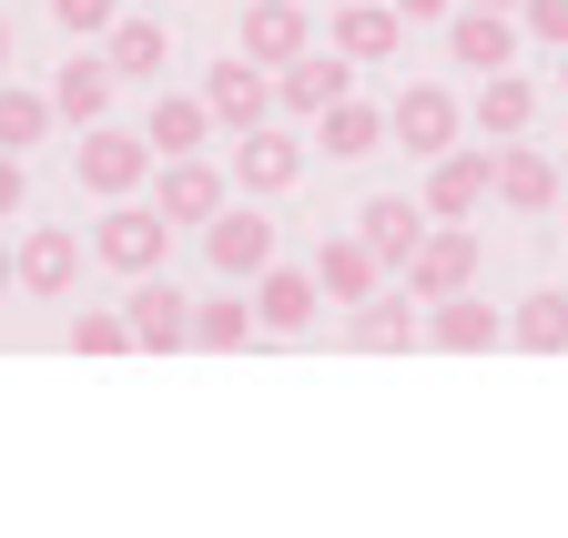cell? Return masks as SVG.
I'll return each instance as SVG.
<instances>
[{"mask_svg":"<svg viewBox=\"0 0 568 538\" xmlns=\"http://www.w3.org/2000/svg\"><path fill=\"white\" fill-rule=\"evenodd\" d=\"M92 254L112 264V275H163V254H173V214H163V204H132V193H112L102 224H92Z\"/></svg>","mask_w":568,"mask_h":538,"instance_id":"obj_1","label":"cell"},{"mask_svg":"<svg viewBox=\"0 0 568 538\" xmlns=\"http://www.w3.org/2000/svg\"><path fill=\"white\" fill-rule=\"evenodd\" d=\"M386 143H406L416 163H437L447 143H467V102H457L447 82H406V92L386 102Z\"/></svg>","mask_w":568,"mask_h":538,"instance_id":"obj_2","label":"cell"},{"mask_svg":"<svg viewBox=\"0 0 568 538\" xmlns=\"http://www.w3.org/2000/svg\"><path fill=\"white\" fill-rule=\"evenodd\" d=\"M153 143H142V132H122V122H92L82 132V143H71V173H82V193H102V204H112V193H142V183H153Z\"/></svg>","mask_w":568,"mask_h":538,"instance_id":"obj_3","label":"cell"},{"mask_svg":"<svg viewBox=\"0 0 568 538\" xmlns=\"http://www.w3.org/2000/svg\"><path fill=\"white\" fill-rule=\"evenodd\" d=\"M396 275H406V295H416V305L467 295V285H477V234H467V224H426V234H416V254L396 264Z\"/></svg>","mask_w":568,"mask_h":538,"instance_id":"obj_4","label":"cell"},{"mask_svg":"<svg viewBox=\"0 0 568 538\" xmlns=\"http://www.w3.org/2000/svg\"><path fill=\"white\" fill-rule=\"evenodd\" d=\"M487 163H497V143H447L437 163H426V214L437 224H477L497 193H487Z\"/></svg>","mask_w":568,"mask_h":538,"instance_id":"obj_5","label":"cell"},{"mask_svg":"<svg viewBox=\"0 0 568 538\" xmlns=\"http://www.w3.org/2000/svg\"><path fill=\"white\" fill-rule=\"evenodd\" d=\"M203 264H213L224 285H254L264 264H274V224H264V204H254V193H244V204H224V214L203 224Z\"/></svg>","mask_w":568,"mask_h":538,"instance_id":"obj_6","label":"cell"},{"mask_svg":"<svg viewBox=\"0 0 568 538\" xmlns=\"http://www.w3.org/2000/svg\"><path fill=\"white\" fill-rule=\"evenodd\" d=\"M345 92H355V61H345L335 41L295 51V61L274 72V112H284V122H315V112H325V102H345Z\"/></svg>","mask_w":568,"mask_h":538,"instance_id":"obj_7","label":"cell"},{"mask_svg":"<svg viewBox=\"0 0 568 538\" xmlns=\"http://www.w3.org/2000/svg\"><path fill=\"white\" fill-rule=\"evenodd\" d=\"M153 204H163L173 224L203 234L213 214L234 204V173H224V163H203V153H173V163H153Z\"/></svg>","mask_w":568,"mask_h":538,"instance_id":"obj_8","label":"cell"},{"mask_svg":"<svg viewBox=\"0 0 568 538\" xmlns=\"http://www.w3.org/2000/svg\"><path fill=\"white\" fill-rule=\"evenodd\" d=\"M122 315H132V346H142V356H173V346H193V295H183L173 275H132Z\"/></svg>","mask_w":568,"mask_h":538,"instance_id":"obj_9","label":"cell"},{"mask_svg":"<svg viewBox=\"0 0 568 538\" xmlns=\"http://www.w3.org/2000/svg\"><path fill=\"white\" fill-rule=\"evenodd\" d=\"M518 51H528L518 11H487V0H457V11H447V61H467V72H508Z\"/></svg>","mask_w":568,"mask_h":538,"instance_id":"obj_10","label":"cell"},{"mask_svg":"<svg viewBox=\"0 0 568 538\" xmlns=\"http://www.w3.org/2000/svg\"><path fill=\"white\" fill-rule=\"evenodd\" d=\"M487 193H497V204H508V214H558V153H538L528 143V132H518V143H497V163H487Z\"/></svg>","mask_w":568,"mask_h":538,"instance_id":"obj_11","label":"cell"},{"mask_svg":"<svg viewBox=\"0 0 568 538\" xmlns=\"http://www.w3.org/2000/svg\"><path fill=\"white\" fill-rule=\"evenodd\" d=\"M244 61H264V72H284L295 51H315V21H305V0H244V31H234Z\"/></svg>","mask_w":568,"mask_h":538,"instance_id":"obj_12","label":"cell"},{"mask_svg":"<svg viewBox=\"0 0 568 538\" xmlns=\"http://www.w3.org/2000/svg\"><path fill=\"white\" fill-rule=\"evenodd\" d=\"M203 102H213L224 132H254V122H274V72L234 51V61H213V72H203Z\"/></svg>","mask_w":568,"mask_h":538,"instance_id":"obj_13","label":"cell"},{"mask_svg":"<svg viewBox=\"0 0 568 538\" xmlns=\"http://www.w3.org/2000/svg\"><path fill=\"white\" fill-rule=\"evenodd\" d=\"M11 254H21V295H41V305H61L71 285H82V234L71 224H31Z\"/></svg>","mask_w":568,"mask_h":538,"instance_id":"obj_14","label":"cell"},{"mask_svg":"<svg viewBox=\"0 0 568 538\" xmlns=\"http://www.w3.org/2000/svg\"><path fill=\"white\" fill-rule=\"evenodd\" d=\"M426 346H447V356H487V346H508V315H497L477 285H467V295H437V305H426Z\"/></svg>","mask_w":568,"mask_h":538,"instance_id":"obj_15","label":"cell"},{"mask_svg":"<svg viewBox=\"0 0 568 538\" xmlns=\"http://www.w3.org/2000/svg\"><path fill=\"white\" fill-rule=\"evenodd\" d=\"M112 92H122V72H112L92 41L51 72V112H61V122H82V132H92V122H112Z\"/></svg>","mask_w":568,"mask_h":538,"instance_id":"obj_16","label":"cell"},{"mask_svg":"<svg viewBox=\"0 0 568 538\" xmlns=\"http://www.w3.org/2000/svg\"><path fill=\"white\" fill-rule=\"evenodd\" d=\"M416 335H426L416 295H386V285H376L366 305H345V346H355V356H406Z\"/></svg>","mask_w":568,"mask_h":538,"instance_id":"obj_17","label":"cell"},{"mask_svg":"<svg viewBox=\"0 0 568 538\" xmlns=\"http://www.w3.org/2000/svg\"><path fill=\"white\" fill-rule=\"evenodd\" d=\"M305 173V143L284 122H254V132H234V193H284Z\"/></svg>","mask_w":568,"mask_h":538,"instance_id":"obj_18","label":"cell"},{"mask_svg":"<svg viewBox=\"0 0 568 538\" xmlns=\"http://www.w3.org/2000/svg\"><path fill=\"white\" fill-rule=\"evenodd\" d=\"M315 285H325V305H366V295L386 285V254H376L366 234H325V244H315Z\"/></svg>","mask_w":568,"mask_h":538,"instance_id":"obj_19","label":"cell"},{"mask_svg":"<svg viewBox=\"0 0 568 538\" xmlns=\"http://www.w3.org/2000/svg\"><path fill=\"white\" fill-rule=\"evenodd\" d=\"M315 305H325L315 264H264V275H254V315H264V335H305Z\"/></svg>","mask_w":568,"mask_h":538,"instance_id":"obj_20","label":"cell"},{"mask_svg":"<svg viewBox=\"0 0 568 538\" xmlns=\"http://www.w3.org/2000/svg\"><path fill=\"white\" fill-rule=\"evenodd\" d=\"M467 122L487 132V143H518V132L538 122V82L518 72V61H508V72H477V102H467Z\"/></svg>","mask_w":568,"mask_h":538,"instance_id":"obj_21","label":"cell"},{"mask_svg":"<svg viewBox=\"0 0 568 538\" xmlns=\"http://www.w3.org/2000/svg\"><path fill=\"white\" fill-rule=\"evenodd\" d=\"M213 132H224V122H213V102H203V92H163V82H153V112H142V143H153L163 163H173V153H203Z\"/></svg>","mask_w":568,"mask_h":538,"instance_id":"obj_22","label":"cell"},{"mask_svg":"<svg viewBox=\"0 0 568 538\" xmlns=\"http://www.w3.org/2000/svg\"><path fill=\"white\" fill-rule=\"evenodd\" d=\"M335 51L345 61H396L406 51V11H396V0H345V11H335Z\"/></svg>","mask_w":568,"mask_h":538,"instance_id":"obj_23","label":"cell"},{"mask_svg":"<svg viewBox=\"0 0 568 538\" xmlns=\"http://www.w3.org/2000/svg\"><path fill=\"white\" fill-rule=\"evenodd\" d=\"M315 143H325V163H366V153H386V112L345 92V102L315 112Z\"/></svg>","mask_w":568,"mask_h":538,"instance_id":"obj_24","label":"cell"},{"mask_svg":"<svg viewBox=\"0 0 568 538\" xmlns=\"http://www.w3.org/2000/svg\"><path fill=\"white\" fill-rule=\"evenodd\" d=\"M426 224H437V214H426V193H416V204H406V193H376V204L355 214V234H366V244L386 254V275L416 254V234H426Z\"/></svg>","mask_w":568,"mask_h":538,"instance_id":"obj_25","label":"cell"},{"mask_svg":"<svg viewBox=\"0 0 568 538\" xmlns=\"http://www.w3.org/2000/svg\"><path fill=\"white\" fill-rule=\"evenodd\" d=\"M254 335H264V315L244 305V285H224V295H203V305H193V346H203V356H244Z\"/></svg>","mask_w":568,"mask_h":538,"instance_id":"obj_26","label":"cell"},{"mask_svg":"<svg viewBox=\"0 0 568 538\" xmlns=\"http://www.w3.org/2000/svg\"><path fill=\"white\" fill-rule=\"evenodd\" d=\"M102 61H112L122 82H163L173 41H163V21H112V31H102Z\"/></svg>","mask_w":568,"mask_h":538,"instance_id":"obj_27","label":"cell"},{"mask_svg":"<svg viewBox=\"0 0 568 538\" xmlns=\"http://www.w3.org/2000/svg\"><path fill=\"white\" fill-rule=\"evenodd\" d=\"M51 92H31V82H11L0 72V153H31V143H51Z\"/></svg>","mask_w":568,"mask_h":538,"instance_id":"obj_28","label":"cell"},{"mask_svg":"<svg viewBox=\"0 0 568 538\" xmlns=\"http://www.w3.org/2000/svg\"><path fill=\"white\" fill-rule=\"evenodd\" d=\"M508 346H528V356H568V295H558V285L528 295V305L508 315Z\"/></svg>","mask_w":568,"mask_h":538,"instance_id":"obj_29","label":"cell"},{"mask_svg":"<svg viewBox=\"0 0 568 538\" xmlns=\"http://www.w3.org/2000/svg\"><path fill=\"white\" fill-rule=\"evenodd\" d=\"M71 356H132V315L122 305H82L71 315Z\"/></svg>","mask_w":568,"mask_h":538,"instance_id":"obj_30","label":"cell"},{"mask_svg":"<svg viewBox=\"0 0 568 538\" xmlns=\"http://www.w3.org/2000/svg\"><path fill=\"white\" fill-rule=\"evenodd\" d=\"M518 31L528 51H568V0H518Z\"/></svg>","mask_w":568,"mask_h":538,"instance_id":"obj_31","label":"cell"},{"mask_svg":"<svg viewBox=\"0 0 568 538\" xmlns=\"http://www.w3.org/2000/svg\"><path fill=\"white\" fill-rule=\"evenodd\" d=\"M51 21H61L71 41H102V31L122 21V0H51Z\"/></svg>","mask_w":568,"mask_h":538,"instance_id":"obj_32","label":"cell"},{"mask_svg":"<svg viewBox=\"0 0 568 538\" xmlns=\"http://www.w3.org/2000/svg\"><path fill=\"white\" fill-rule=\"evenodd\" d=\"M31 204V173H21V153H0V224H11Z\"/></svg>","mask_w":568,"mask_h":538,"instance_id":"obj_33","label":"cell"},{"mask_svg":"<svg viewBox=\"0 0 568 538\" xmlns=\"http://www.w3.org/2000/svg\"><path fill=\"white\" fill-rule=\"evenodd\" d=\"M396 11H406V31H416V21H447L457 0H396Z\"/></svg>","mask_w":568,"mask_h":538,"instance_id":"obj_34","label":"cell"},{"mask_svg":"<svg viewBox=\"0 0 568 538\" xmlns=\"http://www.w3.org/2000/svg\"><path fill=\"white\" fill-rule=\"evenodd\" d=\"M0 295H21V254L11 244H0Z\"/></svg>","mask_w":568,"mask_h":538,"instance_id":"obj_35","label":"cell"},{"mask_svg":"<svg viewBox=\"0 0 568 538\" xmlns=\"http://www.w3.org/2000/svg\"><path fill=\"white\" fill-rule=\"evenodd\" d=\"M0 72H11V21H0Z\"/></svg>","mask_w":568,"mask_h":538,"instance_id":"obj_36","label":"cell"},{"mask_svg":"<svg viewBox=\"0 0 568 538\" xmlns=\"http://www.w3.org/2000/svg\"><path fill=\"white\" fill-rule=\"evenodd\" d=\"M558 92H568V51H558Z\"/></svg>","mask_w":568,"mask_h":538,"instance_id":"obj_37","label":"cell"},{"mask_svg":"<svg viewBox=\"0 0 568 538\" xmlns=\"http://www.w3.org/2000/svg\"><path fill=\"white\" fill-rule=\"evenodd\" d=\"M487 11H518V0H487Z\"/></svg>","mask_w":568,"mask_h":538,"instance_id":"obj_38","label":"cell"},{"mask_svg":"<svg viewBox=\"0 0 568 538\" xmlns=\"http://www.w3.org/2000/svg\"><path fill=\"white\" fill-rule=\"evenodd\" d=\"M558 183H568V153H558Z\"/></svg>","mask_w":568,"mask_h":538,"instance_id":"obj_39","label":"cell"}]
</instances>
